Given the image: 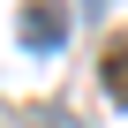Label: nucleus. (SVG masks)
Listing matches in <instances>:
<instances>
[{
  "instance_id": "nucleus-4",
  "label": "nucleus",
  "mask_w": 128,
  "mask_h": 128,
  "mask_svg": "<svg viewBox=\"0 0 128 128\" xmlns=\"http://www.w3.org/2000/svg\"><path fill=\"white\" fill-rule=\"evenodd\" d=\"M90 8H106V0H90Z\"/></svg>"
},
{
  "instance_id": "nucleus-1",
  "label": "nucleus",
  "mask_w": 128,
  "mask_h": 128,
  "mask_svg": "<svg viewBox=\"0 0 128 128\" xmlns=\"http://www.w3.org/2000/svg\"><path fill=\"white\" fill-rule=\"evenodd\" d=\"M23 45L30 53H60L68 45V0H23Z\"/></svg>"
},
{
  "instance_id": "nucleus-3",
  "label": "nucleus",
  "mask_w": 128,
  "mask_h": 128,
  "mask_svg": "<svg viewBox=\"0 0 128 128\" xmlns=\"http://www.w3.org/2000/svg\"><path fill=\"white\" fill-rule=\"evenodd\" d=\"M38 128H83V120H76L68 106H53V113H38Z\"/></svg>"
},
{
  "instance_id": "nucleus-2",
  "label": "nucleus",
  "mask_w": 128,
  "mask_h": 128,
  "mask_svg": "<svg viewBox=\"0 0 128 128\" xmlns=\"http://www.w3.org/2000/svg\"><path fill=\"white\" fill-rule=\"evenodd\" d=\"M98 76H106V90H113V98L128 106V38H120V45L106 53V68H98Z\"/></svg>"
}]
</instances>
